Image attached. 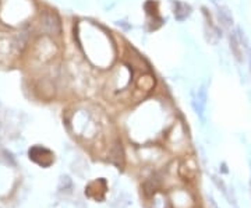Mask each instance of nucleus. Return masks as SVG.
<instances>
[{
  "instance_id": "nucleus-8",
  "label": "nucleus",
  "mask_w": 251,
  "mask_h": 208,
  "mask_svg": "<svg viewBox=\"0 0 251 208\" xmlns=\"http://www.w3.org/2000/svg\"><path fill=\"white\" fill-rule=\"evenodd\" d=\"M211 1H212V3H218L219 0H211Z\"/></svg>"
},
{
  "instance_id": "nucleus-3",
  "label": "nucleus",
  "mask_w": 251,
  "mask_h": 208,
  "mask_svg": "<svg viewBox=\"0 0 251 208\" xmlns=\"http://www.w3.org/2000/svg\"><path fill=\"white\" fill-rule=\"evenodd\" d=\"M229 45H230V51L233 53L234 59L240 63L243 60V48H242V41L239 35L236 32H230L229 34Z\"/></svg>"
},
{
  "instance_id": "nucleus-2",
  "label": "nucleus",
  "mask_w": 251,
  "mask_h": 208,
  "mask_svg": "<svg viewBox=\"0 0 251 208\" xmlns=\"http://www.w3.org/2000/svg\"><path fill=\"white\" fill-rule=\"evenodd\" d=\"M173 14H175V18L177 21H184L191 14V7L184 1L175 0L173 1Z\"/></svg>"
},
{
  "instance_id": "nucleus-7",
  "label": "nucleus",
  "mask_w": 251,
  "mask_h": 208,
  "mask_svg": "<svg viewBox=\"0 0 251 208\" xmlns=\"http://www.w3.org/2000/svg\"><path fill=\"white\" fill-rule=\"evenodd\" d=\"M247 51H249V60H250V67H251V48L247 46Z\"/></svg>"
},
{
  "instance_id": "nucleus-6",
  "label": "nucleus",
  "mask_w": 251,
  "mask_h": 208,
  "mask_svg": "<svg viewBox=\"0 0 251 208\" xmlns=\"http://www.w3.org/2000/svg\"><path fill=\"white\" fill-rule=\"evenodd\" d=\"M184 171H187V173L183 176L184 179H193V178H196L198 169H197V163H196V159H194V158H188V159H186L184 162L181 163L180 173L184 172Z\"/></svg>"
},
{
  "instance_id": "nucleus-5",
  "label": "nucleus",
  "mask_w": 251,
  "mask_h": 208,
  "mask_svg": "<svg viewBox=\"0 0 251 208\" xmlns=\"http://www.w3.org/2000/svg\"><path fill=\"white\" fill-rule=\"evenodd\" d=\"M206 108V90L205 87H200L197 92V98H196V110H197L198 116L204 119V112Z\"/></svg>"
},
{
  "instance_id": "nucleus-1",
  "label": "nucleus",
  "mask_w": 251,
  "mask_h": 208,
  "mask_svg": "<svg viewBox=\"0 0 251 208\" xmlns=\"http://www.w3.org/2000/svg\"><path fill=\"white\" fill-rule=\"evenodd\" d=\"M42 23L46 31H49L50 34L59 35L62 31V24H60V18L57 17V14L53 11H45L44 17H42Z\"/></svg>"
},
{
  "instance_id": "nucleus-4",
  "label": "nucleus",
  "mask_w": 251,
  "mask_h": 208,
  "mask_svg": "<svg viewBox=\"0 0 251 208\" xmlns=\"http://www.w3.org/2000/svg\"><path fill=\"white\" fill-rule=\"evenodd\" d=\"M216 14H218V20H219V23H221L225 28L233 27V16H232V11L227 9V7H225V6L218 7Z\"/></svg>"
}]
</instances>
